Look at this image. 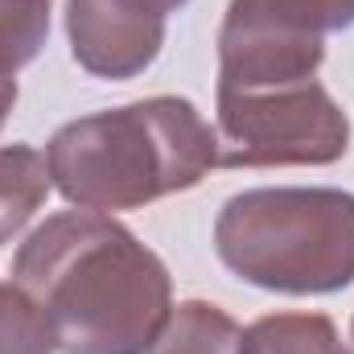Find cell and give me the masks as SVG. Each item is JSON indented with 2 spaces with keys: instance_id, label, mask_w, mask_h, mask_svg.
Returning a JSON list of instances; mask_svg holds the SVG:
<instances>
[{
  "instance_id": "1",
  "label": "cell",
  "mask_w": 354,
  "mask_h": 354,
  "mask_svg": "<svg viewBox=\"0 0 354 354\" xmlns=\"http://www.w3.org/2000/svg\"><path fill=\"white\" fill-rule=\"evenodd\" d=\"M12 284L46 317L58 354H149L174 313L161 256L95 210L50 214L17 248Z\"/></svg>"
},
{
  "instance_id": "2",
  "label": "cell",
  "mask_w": 354,
  "mask_h": 354,
  "mask_svg": "<svg viewBox=\"0 0 354 354\" xmlns=\"http://www.w3.org/2000/svg\"><path fill=\"white\" fill-rule=\"evenodd\" d=\"M54 189L95 214L140 210L218 169V136L181 95H153L62 124L46 145Z\"/></svg>"
},
{
  "instance_id": "3",
  "label": "cell",
  "mask_w": 354,
  "mask_h": 354,
  "mask_svg": "<svg viewBox=\"0 0 354 354\" xmlns=\"http://www.w3.org/2000/svg\"><path fill=\"white\" fill-rule=\"evenodd\" d=\"M214 252L264 292H342L354 284V194L334 185L243 189L218 210Z\"/></svg>"
},
{
  "instance_id": "4",
  "label": "cell",
  "mask_w": 354,
  "mask_h": 354,
  "mask_svg": "<svg viewBox=\"0 0 354 354\" xmlns=\"http://www.w3.org/2000/svg\"><path fill=\"white\" fill-rule=\"evenodd\" d=\"M218 169L334 165L351 149V120L317 79L264 91H218Z\"/></svg>"
},
{
  "instance_id": "5",
  "label": "cell",
  "mask_w": 354,
  "mask_h": 354,
  "mask_svg": "<svg viewBox=\"0 0 354 354\" xmlns=\"http://www.w3.org/2000/svg\"><path fill=\"white\" fill-rule=\"evenodd\" d=\"M326 33L288 0H231L218 29V91H264L317 79Z\"/></svg>"
},
{
  "instance_id": "6",
  "label": "cell",
  "mask_w": 354,
  "mask_h": 354,
  "mask_svg": "<svg viewBox=\"0 0 354 354\" xmlns=\"http://www.w3.org/2000/svg\"><path fill=\"white\" fill-rule=\"evenodd\" d=\"M66 33L75 62L111 83L145 75L165 46V21L128 0H66Z\"/></svg>"
},
{
  "instance_id": "7",
  "label": "cell",
  "mask_w": 354,
  "mask_h": 354,
  "mask_svg": "<svg viewBox=\"0 0 354 354\" xmlns=\"http://www.w3.org/2000/svg\"><path fill=\"white\" fill-rule=\"evenodd\" d=\"M239 354H351L326 313H268L239 338Z\"/></svg>"
},
{
  "instance_id": "8",
  "label": "cell",
  "mask_w": 354,
  "mask_h": 354,
  "mask_svg": "<svg viewBox=\"0 0 354 354\" xmlns=\"http://www.w3.org/2000/svg\"><path fill=\"white\" fill-rule=\"evenodd\" d=\"M50 165L29 145H4L0 149V248L21 235V227L41 210L50 198Z\"/></svg>"
},
{
  "instance_id": "9",
  "label": "cell",
  "mask_w": 354,
  "mask_h": 354,
  "mask_svg": "<svg viewBox=\"0 0 354 354\" xmlns=\"http://www.w3.org/2000/svg\"><path fill=\"white\" fill-rule=\"evenodd\" d=\"M239 322L210 301H181L149 354H239Z\"/></svg>"
},
{
  "instance_id": "10",
  "label": "cell",
  "mask_w": 354,
  "mask_h": 354,
  "mask_svg": "<svg viewBox=\"0 0 354 354\" xmlns=\"http://www.w3.org/2000/svg\"><path fill=\"white\" fill-rule=\"evenodd\" d=\"M50 37V0H0V79H17Z\"/></svg>"
},
{
  "instance_id": "11",
  "label": "cell",
  "mask_w": 354,
  "mask_h": 354,
  "mask_svg": "<svg viewBox=\"0 0 354 354\" xmlns=\"http://www.w3.org/2000/svg\"><path fill=\"white\" fill-rule=\"evenodd\" d=\"M0 354H54V338L37 305L0 280Z\"/></svg>"
},
{
  "instance_id": "12",
  "label": "cell",
  "mask_w": 354,
  "mask_h": 354,
  "mask_svg": "<svg viewBox=\"0 0 354 354\" xmlns=\"http://www.w3.org/2000/svg\"><path fill=\"white\" fill-rule=\"evenodd\" d=\"M305 21H313L322 33H338L354 25V0H288Z\"/></svg>"
},
{
  "instance_id": "13",
  "label": "cell",
  "mask_w": 354,
  "mask_h": 354,
  "mask_svg": "<svg viewBox=\"0 0 354 354\" xmlns=\"http://www.w3.org/2000/svg\"><path fill=\"white\" fill-rule=\"evenodd\" d=\"M128 4H132V8H140V12H149V17H161V21H165V17L177 12L185 0H128Z\"/></svg>"
},
{
  "instance_id": "14",
  "label": "cell",
  "mask_w": 354,
  "mask_h": 354,
  "mask_svg": "<svg viewBox=\"0 0 354 354\" xmlns=\"http://www.w3.org/2000/svg\"><path fill=\"white\" fill-rule=\"evenodd\" d=\"M12 103H17V79H0V128H4Z\"/></svg>"
},
{
  "instance_id": "15",
  "label": "cell",
  "mask_w": 354,
  "mask_h": 354,
  "mask_svg": "<svg viewBox=\"0 0 354 354\" xmlns=\"http://www.w3.org/2000/svg\"><path fill=\"white\" fill-rule=\"evenodd\" d=\"M351 354H354V322H351Z\"/></svg>"
}]
</instances>
